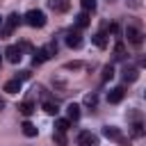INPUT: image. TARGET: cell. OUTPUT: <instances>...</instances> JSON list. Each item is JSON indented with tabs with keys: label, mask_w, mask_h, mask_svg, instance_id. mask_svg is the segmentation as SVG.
<instances>
[{
	"label": "cell",
	"mask_w": 146,
	"mask_h": 146,
	"mask_svg": "<svg viewBox=\"0 0 146 146\" xmlns=\"http://www.w3.org/2000/svg\"><path fill=\"white\" fill-rule=\"evenodd\" d=\"M18 23H21V16H18V14H9L7 18H2V25H0V39H9Z\"/></svg>",
	"instance_id": "cell-1"
},
{
	"label": "cell",
	"mask_w": 146,
	"mask_h": 146,
	"mask_svg": "<svg viewBox=\"0 0 146 146\" xmlns=\"http://www.w3.org/2000/svg\"><path fill=\"white\" fill-rule=\"evenodd\" d=\"M25 23H27L30 27H43V25H46V14H43L41 9H30V11L25 14Z\"/></svg>",
	"instance_id": "cell-2"
},
{
	"label": "cell",
	"mask_w": 146,
	"mask_h": 146,
	"mask_svg": "<svg viewBox=\"0 0 146 146\" xmlns=\"http://www.w3.org/2000/svg\"><path fill=\"white\" fill-rule=\"evenodd\" d=\"M103 135H105L107 139H112V141L121 144V146H128V144H130V139H128V137H123V135H121V130H119V128H114V125H105V128H103Z\"/></svg>",
	"instance_id": "cell-3"
},
{
	"label": "cell",
	"mask_w": 146,
	"mask_h": 146,
	"mask_svg": "<svg viewBox=\"0 0 146 146\" xmlns=\"http://www.w3.org/2000/svg\"><path fill=\"white\" fill-rule=\"evenodd\" d=\"M125 39H128V43H132V46H141L144 32H141L139 27H135V25H128V27H125Z\"/></svg>",
	"instance_id": "cell-4"
},
{
	"label": "cell",
	"mask_w": 146,
	"mask_h": 146,
	"mask_svg": "<svg viewBox=\"0 0 146 146\" xmlns=\"http://www.w3.org/2000/svg\"><path fill=\"white\" fill-rule=\"evenodd\" d=\"M66 46H68V48H80V46H82V34H80L78 27L66 32Z\"/></svg>",
	"instance_id": "cell-5"
},
{
	"label": "cell",
	"mask_w": 146,
	"mask_h": 146,
	"mask_svg": "<svg viewBox=\"0 0 146 146\" xmlns=\"http://www.w3.org/2000/svg\"><path fill=\"white\" fill-rule=\"evenodd\" d=\"M5 57H7V62L18 64V62H21V57H23V50H21L18 46H7V48H5Z\"/></svg>",
	"instance_id": "cell-6"
},
{
	"label": "cell",
	"mask_w": 146,
	"mask_h": 146,
	"mask_svg": "<svg viewBox=\"0 0 146 146\" xmlns=\"http://www.w3.org/2000/svg\"><path fill=\"white\" fill-rule=\"evenodd\" d=\"M78 144H80V146H98V137H96L94 132L84 130V132L78 135Z\"/></svg>",
	"instance_id": "cell-7"
},
{
	"label": "cell",
	"mask_w": 146,
	"mask_h": 146,
	"mask_svg": "<svg viewBox=\"0 0 146 146\" xmlns=\"http://www.w3.org/2000/svg\"><path fill=\"white\" fill-rule=\"evenodd\" d=\"M123 96H125V89H123V87H114V89H110L107 100H110V103H121Z\"/></svg>",
	"instance_id": "cell-8"
},
{
	"label": "cell",
	"mask_w": 146,
	"mask_h": 146,
	"mask_svg": "<svg viewBox=\"0 0 146 146\" xmlns=\"http://www.w3.org/2000/svg\"><path fill=\"white\" fill-rule=\"evenodd\" d=\"M50 59V55L46 52V48H39V50H34V57H32V64L34 66H41L43 62H48Z\"/></svg>",
	"instance_id": "cell-9"
},
{
	"label": "cell",
	"mask_w": 146,
	"mask_h": 146,
	"mask_svg": "<svg viewBox=\"0 0 146 146\" xmlns=\"http://www.w3.org/2000/svg\"><path fill=\"white\" fill-rule=\"evenodd\" d=\"M89 23H91V18H89V11H80V14L75 16V27H78V30H84Z\"/></svg>",
	"instance_id": "cell-10"
},
{
	"label": "cell",
	"mask_w": 146,
	"mask_h": 146,
	"mask_svg": "<svg viewBox=\"0 0 146 146\" xmlns=\"http://www.w3.org/2000/svg\"><path fill=\"white\" fill-rule=\"evenodd\" d=\"M48 7L52 11H57V14H62V11L68 9V0H48Z\"/></svg>",
	"instance_id": "cell-11"
},
{
	"label": "cell",
	"mask_w": 146,
	"mask_h": 146,
	"mask_svg": "<svg viewBox=\"0 0 146 146\" xmlns=\"http://www.w3.org/2000/svg\"><path fill=\"white\" fill-rule=\"evenodd\" d=\"M137 78H139V71L135 66H125L123 68V82H135Z\"/></svg>",
	"instance_id": "cell-12"
},
{
	"label": "cell",
	"mask_w": 146,
	"mask_h": 146,
	"mask_svg": "<svg viewBox=\"0 0 146 146\" xmlns=\"http://www.w3.org/2000/svg\"><path fill=\"white\" fill-rule=\"evenodd\" d=\"M18 110H21V114H23V116H30V114H34L36 105H34V100H23V103L18 105Z\"/></svg>",
	"instance_id": "cell-13"
},
{
	"label": "cell",
	"mask_w": 146,
	"mask_h": 146,
	"mask_svg": "<svg viewBox=\"0 0 146 146\" xmlns=\"http://www.w3.org/2000/svg\"><path fill=\"white\" fill-rule=\"evenodd\" d=\"M66 114H68V121H78L80 119V105L78 103H71L66 107Z\"/></svg>",
	"instance_id": "cell-14"
},
{
	"label": "cell",
	"mask_w": 146,
	"mask_h": 146,
	"mask_svg": "<svg viewBox=\"0 0 146 146\" xmlns=\"http://www.w3.org/2000/svg\"><path fill=\"white\" fill-rule=\"evenodd\" d=\"M94 43L98 48H107V34H105V30H100V32L94 34Z\"/></svg>",
	"instance_id": "cell-15"
},
{
	"label": "cell",
	"mask_w": 146,
	"mask_h": 146,
	"mask_svg": "<svg viewBox=\"0 0 146 146\" xmlns=\"http://www.w3.org/2000/svg\"><path fill=\"white\" fill-rule=\"evenodd\" d=\"M5 91L7 94H18L21 91V80H9V82H5Z\"/></svg>",
	"instance_id": "cell-16"
},
{
	"label": "cell",
	"mask_w": 146,
	"mask_h": 146,
	"mask_svg": "<svg viewBox=\"0 0 146 146\" xmlns=\"http://www.w3.org/2000/svg\"><path fill=\"white\" fill-rule=\"evenodd\" d=\"M43 112L50 114V116H55V114L59 112V107H57V103H52V100L48 98V100H43Z\"/></svg>",
	"instance_id": "cell-17"
},
{
	"label": "cell",
	"mask_w": 146,
	"mask_h": 146,
	"mask_svg": "<svg viewBox=\"0 0 146 146\" xmlns=\"http://www.w3.org/2000/svg\"><path fill=\"white\" fill-rule=\"evenodd\" d=\"M21 128H23V135H25V137H36V125H34V123L25 121Z\"/></svg>",
	"instance_id": "cell-18"
},
{
	"label": "cell",
	"mask_w": 146,
	"mask_h": 146,
	"mask_svg": "<svg viewBox=\"0 0 146 146\" xmlns=\"http://www.w3.org/2000/svg\"><path fill=\"white\" fill-rule=\"evenodd\" d=\"M125 57V46H123V41H116V46H114V59H123Z\"/></svg>",
	"instance_id": "cell-19"
},
{
	"label": "cell",
	"mask_w": 146,
	"mask_h": 146,
	"mask_svg": "<svg viewBox=\"0 0 146 146\" xmlns=\"http://www.w3.org/2000/svg\"><path fill=\"white\" fill-rule=\"evenodd\" d=\"M55 128H57L59 132H66V130L71 128V121H68V119H57V121H55Z\"/></svg>",
	"instance_id": "cell-20"
},
{
	"label": "cell",
	"mask_w": 146,
	"mask_h": 146,
	"mask_svg": "<svg viewBox=\"0 0 146 146\" xmlns=\"http://www.w3.org/2000/svg\"><path fill=\"white\" fill-rule=\"evenodd\" d=\"M52 139H55V144H57V146H66V132H59V130H55Z\"/></svg>",
	"instance_id": "cell-21"
},
{
	"label": "cell",
	"mask_w": 146,
	"mask_h": 146,
	"mask_svg": "<svg viewBox=\"0 0 146 146\" xmlns=\"http://www.w3.org/2000/svg\"><path fill=\"white\" fill-rule=\"evenodd\" d=\"M112 78H114V66L107 64V66L103 68V82H107V80H112Z\"/></svg>",
	"instance_id": "cell-22"
},
{
	"label": "cell",
	"mask_w": 146,
	"mask_h": 146,
	"mask_svg": "<svg viewBox=\"0 0 146 146\" xmlns=\"http://www.w3.org/2000/svg\"><path fill=\"white\" fill-rule=\"evenodd\" d=\"M80 5H82V11H94L96 9V0H80Z\"/></svg>",
	"instance_id": "cell-23"
},
{
	"label": "cell",
	"mask_w": 146,
	"mask_h": 146,
	"mask_svg": "<svg viewBox=\"0 0 146 146\" xmlns=\"http://www.w3.org/2000/svg\"><path fill=\"white\" fill-rule=\"evenodd\" d=\"M96 103H98V96H96V94H87V96H84V105L96 107Z\"/></svg>",
	"instance_id": "cell-24"
},
{
	"label": "cell",
	"mask_w": 146,
	"mask_h": 146,
	"mask_svg": "<svg viewBox=\"0 0 146 146\" xmlns=\"http://www.w3.org/2000/svg\"><path fill=\"white\" fill-rule=\"evenodd\" d=\"M43 48H46V52H48L50 57H55V55H57V43H55V41H50V43H46Z\"/></svg>",
	"instance_id": "cell-25"
},
{
	"label": "cell",
	"mask_w": 146,
	"mask_h": 146,
	"mask_svg": "<svg viewBox=\"0 0 146 146\" xmlns=\"http://www.w3.org/2000/svg\"><path fill=\"white\" fill-rule=\"evenodd\" d=\"M130 132H132V137H141V135H144L141 123H132V125H130Z\"/></svg>",
	"instance_id": "cell-26"
},
{
	"label": "cell",
	"mask_w": 146,
	"mask_h": 146,
	"mask_svg": "<svg viewBox=\"0 0 146 146\" xmlns=\"http://www.w3.org/2000/svg\"><path fill=\"white\" fill-rule=\"evenodd\" d=\"M64 68L66 71H78V68H82V62H66Z\"/></svg>",
	"instance_id": "cell-27"
},
{
	"label": "cell",
	"mask_w": 146,
	"mask_h": 146,
	"mask_svg": "<svg viewBox=\"0 0 146 146\" xmlns=\"http://www.w3.org/2000/svg\"><path fill=\"white\" fill-rule=\"evenodd\" d=\"M27 78H30V71H18V73H16V80H21V82L27 80Z\"/></svg>",
	"instance_id": "cell-28"
},
{
	"label": "cell",
	"mask_w": 146,
	"mask_h": 146,
	"mask_svg": "<svg viewBox=\"0 0 146 146\" xmlns=\"http://www.w3.org/2000/svg\"><path fill=\"white\" fill-rule=\"evenodd\" d=\"M139 66H141V68H146V55H141V57H139Z\"/></svg>",
	"instance_id": "cell-29"
},
{
	"label": "cell",
	"mask_w": 146,
	"mask_h": 146,
	"mask_svg": "<svg viewBox=\"0 0 146 146\" xmlns=\"http://www.w3.org/2000/svg\"><path fill=\"white\" fill-rule=\"evenodd\" d=\"M128 5H130V7H135V9H137V7H139V0H128Z\"/></svg>",
	"instance_id": "cell-30"
},
{
	"label": "cell",
	"mask_w": 146,
	"mask_h": 146,
	"mask_svg": "<svg viewBox=\"0 0 146 146\" xmlns=\"http://www.w3.org/2000/svg\"><path fill=\"white\" fill-rule=\"evenodd\" d=\"M2 107H5V100H2V98H0V110H2Z\"/></svg>",
	"instance_id": "cell-31"
},
{
	"label": "cell",
	"mask_w": 146,
	"mask_h": 146,
	"mask_svg": "<svg viewBox=\"0 0 146 146\" xmlns=\"http://www.w3.org/2000/svg\"><path fill=\"white\" fill-rule=\"evenodd\" d=\"M0 25H2V18H0Z\"/></svg>",
	"instance_id": "cell-32"
},
{
	"label": "cell",
	"mask_w": 146,
	"mask_h": 146,
	"mask_svg": "<svg viewBox=\"0 0 146 146\" xmlns=\"http://www.w3.org/2000/svg\"><path fill=\"white\" fill-rule=\"evenodd\" d=\"M144 96H146V91H144Z\"/></svg>",
	"instance_id": "cell-33"
}]
</instances>
